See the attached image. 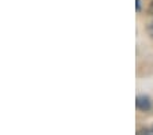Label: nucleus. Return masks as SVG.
<instances>
[{
	"instance_id": "1",
	"label": "nucleus",
	"mask_w": 153,
	"mask_h": 135,
	"mask_svg": "<svg viewBox=\"0 0 153 135\" xmlns=\"http://www.w3.org/2000/svg\"><path fill=\"white\" fill-rule=\"evenodd\" d=\"M135 106L137 109L141 111V112H148V111L152 109V100L149 98V96H145V94H140L135 98Z\"/></svg>"
},
{
	"instance_id": "2",
	"label": "nucleus",
	"mask_w": 153,
	"mask_h": 135,
	"mask_svg": "<svg viewBox=\"0 0 153 135\" xmlns=\"http://www.w3.org/2000/svg\"><path fill=\"white\" fill-rule=\"evenodd\" d=\"M137 134H153V128H141L137 131Z\"/></svg>"
},
{
	"instance_id": "3",
	"label": "nucleus",
	"mask_w": 153,
	"mask_h": 135,
	"mask_svg": "<svg viewBox=\"0 0 153 135\" xmlns=\"http://www.w3.org/2000/svg\"><path fill=\"white\" fill-rule=\"evenodd\" d=\"M148 34H149L150 37L153 38V23H150V25L148 26Z\"/></svg>"
},
{
	"instance_id": "4",
	"label": "nucleus",
	"mask_w": 153,
	"mask_h": 135,
	"mask_svg": "<svg viewBox=\"0 0 153 135\" xmlns=\"http://www.w3.org/2000/svg\"><path fill=\"white\" fill-rule=\"evenodd\" d=\"M135 10H137V13L141 11V0H135Z\"/></svg>"
},
{
	"instance_id": "5",
	"label": "nucleus",
	"mask_w": 153,
	"mask_h": 135,
	"mask_svg": "<svg viewBox=\"0 0 153 135\" xmlns=\"http://www.w3.org/2000/svg\"><path fill=\"white\" fill-rule=\"evenodd\" d=\"M149 13H150V15L153 16V0L150 1V4H149Z\"/></svg>"
},
{
	"instance_id": "6",
	"label": "nucleus",
	"mask_w": 153,
	"mask_h": 135,
	"mask_svg": "<svg viewBox=\"0 0 153 135\" xmlns=\"http://www.w3.org/2000/svg\"><path fill=\"white\" fill-rule=\"evenodd\" d=\"M152 128H153V125H152Z\"/></svg>"
}]
</instances>
